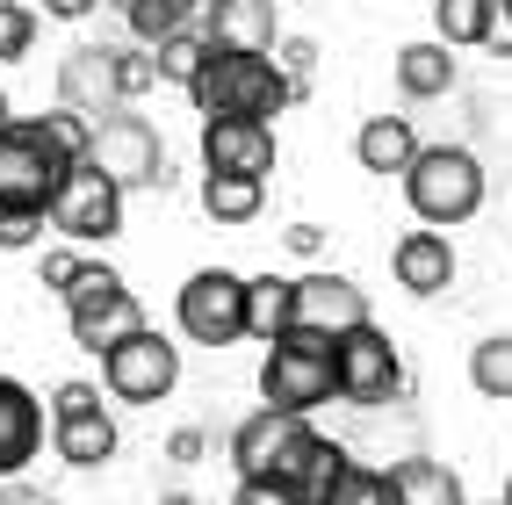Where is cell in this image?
<instances>
[{"label": "cell", "instance_id": "42", "mask_svg": "<svg viewBox=\"0 0 512 505\" xmlns=\"http://www.w3.org/2000/svg\"><path fill=\"white\" fill-rule=\"evenodd\" d=\"M505 505H512V477H505Z\"/></svg>", "mask_w": 512, "mask_h": 505}, {"label": "cell", "instance_id": "1", "mask_svg": "<svg viewBox=\"0 0 512 505\" xmlns=\"http://www.w3.org/2000/svg\"><path fill=\"white\" fill-rule=\"evenodd\" d=\"M94 116L58 109L51 116H15L0 123V224H51V202L65 188V174L87 159Z\"/></svg>", "mask_w": 512, "mask_h": 505}, {"label": "cell", "instance_id": "34", "mask_svg": "<svg viewBox=\"0 0 512 505\" xmlns=\"http://www.w3.org/2000/svg\"><path fill=\"white\" fill-rule=\"evenodd\" d=\"M282 239H289V253H303V260H318V246H325V231H318V224H289Z\"/></svg>", "mask_w": 512, "mask_h": 505}, {"label": "cell", "instance_id": "32", "mask_svg": "<svg viewBox=\"0 0 512 505\" xmlns=\"http://www.w3.org/2000/svg\"><path fill=\"white\" fill-rule=\"evenodd\" d=\"M275 51H282V73L311 87V65H318V44H311V37H282Z\"/></svg>", "mask_w": 512, "mask_h": 505}, {"label": "cell", "instance_id": "5", "mask_svg": "<svg viewBox=\"0 0 512 505\" xmlns=\"http://www.w3.org/2000/svg\"><path fill=\"white\" fill-rule=\"evenodd\" d=\"M260 397L275 412H318V404L339 397V361H332V340L325 332H282L260 361Z\"/></svg>", "mask_w": 512, "mask_h": 505}, {"label": "cell", "instance_id": "9", "mask_svg": "<svg viewBox=\"0 0 512 505\" xmlns=\"http://www.w3.org/2000/svg\"><path fill=\"white\" fill-rule=\"evenodd\" d=\"M174 318L195 347H231L246 340V275H231V267H195L174 296Z\"/></svg>", "mask_w": 512, "mask_h": 505}, {"label": "cell", "instance_id": "41", "mask_svg": "<svg viewBox=\"0 0 512 505\" xmlns=\"http://www.w3.org/2000/svg\"><path fill=\"white\" fill-rule=\"evenodd\" d=\"M166 505H195V498H181V491H174V498H166Z\"/></svg>", "mask_w": 512, "mask_h": 505}, {"label": "cell", "instance_id": "21", "mask_svg": "<svg viewBox=\"0 0 512 505\" xmlns=\"http://www.w3.org/2000/svg\"><path fill=\"white\" fill-rule=\"evenodd\" d=\"M282 332H296V282L282 275H246V340L275 347Z\"/></svg>", "mask_w": 512, "mask_h": 505}, {"label": "cell", "instance_id": "27", "mask_svg": "<svg viewBox=\"0 0 512 505\" xmlns=\"http://www.w3.org/2000/svg\"><path fill=\"white\" fill-rule=\"evenodd\" d=\"M202 58H210V29H181V37H166V44L152 51V65H159V80H174V87H195V73H202Z\"/></svg>", "mask_w": 512, "mask_h": 505}, {"label": "cell", "instance_id": "43", "mask_svg": "<svg viewBox=\"0 0 512 505\" xmlns=\"http://www.w3.org/2000/svg\"><path fill=\"white\" fill-rule=\"evenodd\" d=\"M202 8H210V0H202Z\"/></svg>", "mask_w": 512, "mask_h": 505}, {"label": "cell", "instance_id": "17", "mask_svg": "<svg viewBox=\"0 0 512 505\" xmlns=\"http://www.w3.org/2000/svg\"><path fill=\"white\" fill-rule=\"evenodd\" d=\"M210 44H231V51H275V44H282L275 0H210Z\"/></svg>", "mask_w": 512, "mask_h": 505}, {"label": "cell", "instance_id": "38", "mask_svg": "<svg viewBox=\"0 0 512 505\" xmlns=\"http://www.w3.org/2000/svg\"><path fill=\"white\" fill-rule=\"evenodd\" d=\"M0 505H58V498L37 491V484H8V491H0Z\"/></svg>", "mask_w": 512, "mask_h": 505}, {"label": "cell", "instance_id": "22", "mask_svg": "<svg viewBox=\"0 0 512 505\" xmlns=\"http://www.w3.org/2000/svg\"><path fill=\"white\" fill-rule=\"evenodd\" d=\"M397 87L412 94V101L448 94V87H455V44H440V37L404 44V51H397Z\"/></svg>", "mask_w": 512, "mask_h": 505}, {"label": "cell", "instance_id": "19", "mask_svg": "<svg viewBox=\"0 0 512 505\" xmlns=\"http://www.w3.org/2000/svg\"><path fill=\"white\" fill-rule=\"evenodd\" d=\"M498 29H505V0H433V37L455 51L498 44Z\"/></svg>", "mask_w": 512, "mask_h": 505}, {"label": "cell", "instance_id": "15", "mask_svg": "<svg viewBox=\"0 0 512 505\" xmlns=\"http://www.w3.org/2000/svg\"><path fill=\"white\" fill-rule=\"evenodd\" d=\"M37 448H44V404H37V390L15 383V376H0V484H15L22 469L37 462Z\"/></svg>", "mask_w": 512, "mask_h": 505}, {"label": "cell", "instance_id": "23", "mask_svg": "<svg viewBox=\"0 0 512 505\" xmlns=\"http://www.w3.org/2000/svg\"><path fill=\"white\" fill-rule=\"evenodd\" d=\"M390 477H397V498L404 505H469L462 477H455L448 462H433V455H404Z\"/></svg>", "mask_w": 512, "mask_h": 505}, {"label": "cell", "instance_id": "12", "mask_svg": "<svg viewBox=\"0 0 512 505\" xmlns=\"http://www.w3.org/2000/svg\"><path fill=\"white\" fill-rule=\"evenodd\" d=\"M202 174H275V123L260 116H202Z\"/></svg>", "mask_w": 512, "mask_h": 505}, {"label": "cell", "instance_id": "44", "mask_svg": "<svg viewBox=\"0 0 512 505\" xmlns=\"http://www.w3.org/2000/svg\"><path fill=\"white\" fill-rule=\"evenodd\" d=\"M498 505H505V498H498Z\"/></svg>", "mask_w": 512, "mask_h": 505}, {"label": "cell", "instance_id": "31", "mask_svg": "<svg viewBox=\"0 0 512 505\" xmlns=\"http://www.w3.org/2000/svg\"><path fill=\"white\" fill-rule=\"evenodd\" d=\"M145 87H159V65H152V51L138 44V51H123V94H130V101H138Z\"/></svg>", "mask_w": 512, "mask_h": 505}, {"label": "cell", "instance_id": "8", "mask_svg": "<svg viewBox=\"0 0 512 505\" xmlns=\"http://www.w3.org/2000/svg\"><path fill=\"white\" fill-rule=\"evenodd\" d=\"M174 383H181V347L166 340V332H152V325H138L130 340H116L101 354V390L116 404H166Z\"/></svg>", "mask_w": 512, "mask_h": 505}, {"label": "cell", "instance_id": "4", "mask_svg": "<svg viewBox=\"0 0 512 505\" xmlns=\"http://www.w3.org/2000/svg\"><path fill=\"white\" fill-rule=\"evenodd\" d=\"M484 159L469 145H426L412 166H404V202H412V217L433 224V231H455L484 210Z\"/></svg>", "mask_w": 512, "mask_h": 505}, {"label": "cell", "instance_id": "14", "mask_svg": "<svg viewBox=\"0 0 512 505\" xmlns=\"http://www.w3.org/2000/svg\"><path fill=\"white\" fill-rule=\"evenodd\" d=\"M296 325L303 332H325V340H347L354 325H375L368 318V289L332 275V267H318V275L296 282Z\"/></svg>", "mask_w": 512, "mask_h": 505}, {"label": "cell", "instance_id": "11", "mask_svg": "<svg viewBox=\"0 0 512 505\" xmlns=\"http://www.w3.org/2000/svg\"><path fill=\"white\" fill-rule=\"evenodd\" d=\"M332 361H339V397L347 404H390L404 390V361L390 347V332L375 325H354L347 340H332Z\"/></svg>", "mask_w": 512, "mask_h": 505}, {"label": "cell", "instance_id": "16", "mask_svg": "<svg viewBox=\"0 0 512 505\" xmlns=\"http://www.w3.org/2000/svg\"><path fill=\"white\" fill-rule=\"evenodd\" d=\"M390 275L397 289H412V296H448L455 289V246H448V231H404V239L390 246Z\"/></svg>", "mask_w": 512, "mask_h": 505}, {"label": "cell", "instance_id": "25", "mask_svg": "<svg viewBox=\"0 0 512 505\" xmlns=\"http://www.w3.org/2000/svg\"><path fill=\"white\" fill-rule=\"evenodd\" d=\"M469 383L498 404H512V332H491V340L469 347Z\"/></svg>", "mask_w": 512, "mask_h": 505}, {"label": "cell", "instance_id": "26", "mask_svg": "<svg viewBox=\"0 0 512 505\" xmlns=\"http://www.w3.org/2000/svg\"><path fill=\"white\" fill-rule=\"evenodd\" d=\"M318 505H404L397 498V477H390V469H368V462H354L347 469V477H339Z\"/></svg>", "mask_w": 512, "mask_h": 505}, {"label": "cell", "instance_id": "40", "mask_svg": "<svg viewBox=\"0 0 512 505\" xmlns=\"http://www.w3.org/2000/svg\"><path fill=\"white\" fill-rule=\"evenodd\" d=\"M505 37H512V0H505Z\"/></svg>", "mask_w": 512, "mask_h": 505}, {"label": "cell", "instance_id": "10", "mask_svg": "<svg viewBox=\"0 0 512 505\" xmlns=\"http://www.w3.org/2000/svg\"><path fill=\"white\" fill-rule=\"evenodd\" d=\"M51 231H65L73 246H109L123 231V188L101 174L94 159H80L73 174H65L58 202H51Z\"/></svg>", "mask_w": 512, "mask_h": 505}, {"label": "cell", "instance_id": "13", "mask_svg": "<svg viewBox=\"0 0 512 505\" xmlns=\"http://www.w3.org/2000/svg\"><path fill=\"white\" fill-rule=\"evenodd\" d=\"M58 101L65 109H80V116H109L123 109V51L116 44H73L58 58Z\"/></svg>", "mask_w": 512, "mask_h": 505}, {"label": "cell", "instance_id": "3", "mask_svg": "<svg viewBox=\"0 0 512 505\" xmlns=\"http://www.w3.org/2000/svg\"><path fill=\"white\" fill-rule=\"evenodd\" d=\"M188 101H195L202 116H260V123H275L289 101H303V80L282 73L275 51H231V44H210V58H202V73H195Z\"/></svg>", "mask_w": 512, "mask_h": 505}, {"label": "cell", "instance_id": "35", "mask_svg": "<svg viewBox=\"0 0 512 505\" xmlns=\"http://www.w3.org/2000/svg\"><path fill=\"white\" fill-rule=\"evenodd\" d=\"M44 239V224H0V253H22V246H37Z\"/></svg>", "mask_w": 512, "mask_h": 505}, {"label": "cell", "instance_id": "2", "mask_svg": "<svg viewBox=\"0 0 512 505\" xmlns=\"http://www.w3.org/2000/svg\"><path fill=\"white\" fill-rule=\"evenodd\" d=\"M231 469L253 477V484H289V491H303L318 505L354 469V455L339 441H325L311 426V412H275V404H260L253 419L231 426Z\"/></svg>", "mask_w": 512, "mask_h": 505}, {"label": "cell", "instance_id": "6", "mask_svg": "<svg viewBox=\"0 0 512 505\" xmlns=\"http://www.w3.org/2000/svg\"><path fill=\"white\" fill-rule=\"evenodd\" d=\"M65 296V325H73V347H87V354H109L116 340H130V332L145 325V303L130 296V282L116 275V267H101V260H87L73 282L58 289Z\"/></svg>", "mask_w": 512, "mask_h": 505}, {"label": "cell", "instance_id": "20", "mask_svg": "<svg viewBox=\"0 0 512 505\" xmlns=\"http://www.w3.org/2000/svg\"><path fill=\"white\" fill-rule=\"evenodd\" d=\"M51 448H58V462H73V469L116 462V419H109V404H101V412H80V419H58L51 426Z\"/></svg>", "mask_w": 512, "mask_h": 505}, {"label": "cell", "instance_id": "29", "mask_svg": "<svg viewBox=\"0 0 512 505\" xmlns=\"http://www.w3.org/2000/svg\"><path fill=\"white\" fill-rule=\"evenodd\" d=\"M80 412H101V390L94 383H58L51 390V426L58 419H80Z\"/></svg>", "mask_w": 512, "mask_h": 505}, {"label": "cell", "instance_id": "24", "mask_svg": "<svg viewBox=\"0 0 512 505\" xmlns=\"http://www.w3.org/2000/svg\"><path fill=\"white\" fill-rule=\"evenodd\" d=\"M267 202V181H246V174H202V217L210 224H253Z\"/></svg>", "mask_w": 512, "mask_h": 505}, {"label": "cell", "instance_id": "39", "mask_svg": "<svg viewBox=\"0 0 512 505\" xmlns=\"http://www.w3.org/2000/svg\"><path fill=\"white\" fill-rule=\"evenodd\" d=\"M0 123H15V101H8V87H0Z\"/></svg>", "mask_w": 512, "mask_h": 505}, {"label": "cell", "instance_id": "30", "mask_svg": "<svg viewBox=\"0 0 512 505\" xmlns=\"http://www.w3.org/2000/svg\"><path fill=\"white\" fill-rule=\"evenodd\" d=\"M231 505H311V498H303V491H289V484H253V477H238Z\"/></svg>", "mask_w": 512, "mask_h": 505}, {"label": "cell", "instance_id": "18", "mask_svg": "<svg viewBox=\"0 0 512 505\" xmlns=\"http://www.w3.org/2000/svg\"><path fill=\"white\" fill-rule=\"evenodd\" d=\"M426 145H419V130H412V116H368L361 130H354V159L368 166V174H397L404 181V166H412Z\"/></svg>", "mask_w": 512, "mask_h": 505}, {"label": "cell", "instance_id": "7", "mask_svg": "<svg viewBox=\"0 0 512 505\" xmlns=\"http://www.w3.org/2000/svg\"><path fill=\"white\" fill-rule=\"evenodd\" d=\"M87 159L109 174L123 195H138V188H174V166H166V145H159V130L145 116H130V109H109V116H94V138H87Z\"/></svg>", "mask_w": 512, "mask_h": 505}, {"label": "cell", "instance_id": "28", "mask_svg": "<svg viewBox=\"0 0 512 505\" xmlns=\"http://www.w3.org/2000/svg\"><path fill=\"white\" fill-rule=\"evenodd\" d=\"M29 44H37V8L0 0V58H29Z\"/></svg>", "mask_w": 512, "mask_h": 505}, {"label": "cell", "instance_id": "37", "mask_svg": "<svg viewBox=\"0 0 512 505\" xmlns=\"http://www.w3.org/2000/svg\"><path fill=\"white\" fill-rule=\"evenodd\" d=\"M166 455H174V462H195V455H202V433H195V426H181L174 441H166Z\"/></svg>", "mask_w": 512, "mask_h": 505}, {"label": "cell", "instance_id": "36", "mask_svg": "<svg viewBox=\"0 0 512 505\" xmlns=\"http://www.w3.org/2000/svg\"><path fill=\"white\" fill-rule=\"evenodd\" d=\"M94 8H101V0H44V15H51V22H87Z\"/></svg>", "mask_w": 512, "mask_h": 505}, {"label": "cell", "instance_id": "33", "mask_svg": "<svg viewBox=\"0 0 512 505\" xmlns=\"http://www.w3.org/2000/svg\"><path fill=\"white\" fill-rule=\"evenodd\" d=\"M80 267H87V260H80L73 246H51V253H44V289H65V282L80 275Z\"/></svg>", "mask_w": 512, "mask_h": 505}]
</instances>
